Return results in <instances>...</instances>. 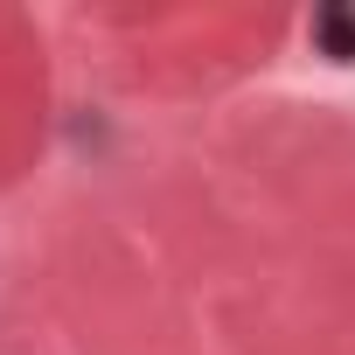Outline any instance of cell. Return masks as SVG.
<instances>
[{
  "label": "cell",
  "mask_w": 355,
  "mask_h": 355,
  "mask_svg": "<svg viewBox=\"0 0 355 355\" xmlns=\"http://www.w3.org/2000/svg\"><path fill=\"white\" fill-rule=\"evenodd\" d=\"M306 42H313L327 63H355V8H313Z\"/></svg>",
  "instance_id": "cell-1"
}]
</instances>
